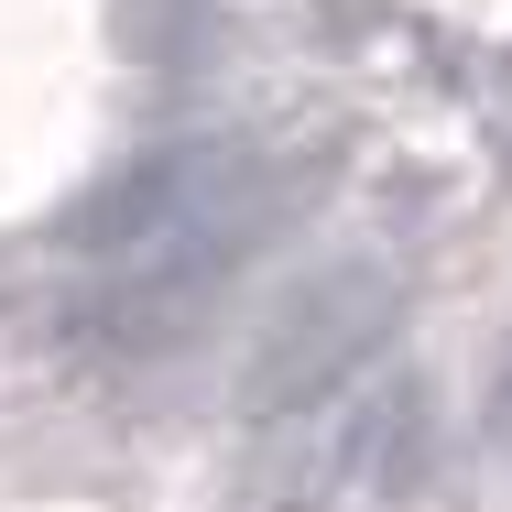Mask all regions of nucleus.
Segmentation results:
<instances>
[{
    "instance_id": "f257e3e1",
    "label": "nucleus",
    "mask_w": 512,
    "mask_h": 512,
    "mask_svg": "<svg viewBox=\"0 0 512 512\" xmlns=\"http://www.w3.org/2000/svg\"><path fill=\"white\" fill-rule=\"evenodd\" d=\"M393 316H404V284H393V262H327L316 284H295L273 327L251 338V360H240V414H306L327 404L382 338H393Z\"/></svg>"
},
{
    "instance_id": "7ed1b4c3",
    "label": "nucleus",
    "mask_w": 512,
    "mask_h": 512,
    "mask_svg": "<svg viewBox=\"0 0 512 512\" xmlns=\"http://www.w3.org/2000/svg\"><path fill=\"white\" fill-rule=\"evenodd\" d=\"M480 436L512 458V338H502V360H491V393H480Z\"/></svg>"
},
{
    "instance_id": "f03ea898",
    "label": "nucleus",
    "mask_w": 512,
    "mask_h": 512,
    "mask_svg": "<svg viewBox=\"0 0 512 512\" xmlns=\"http://www.w3.org/2000/svg\"><path fill=\"white\" fill-rule=\"evenodd\" d=\"M327 480L371 491V502H414L436 480V393L425 382H371L327 425Z\"/></svg>"
}]
</instances>
